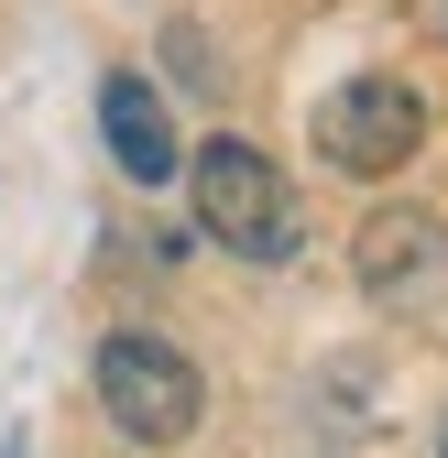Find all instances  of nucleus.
Listing matches in <instances>:
<instances>
[{
    "label": "nucleus",
    "instance_id": "f257e3e1",
    "mask_svg": "<svg viewBox=\"0 0 448 458\" xmlns=\"http://www.w3.org/2000/svg\"><path fill=\"white\" fill-rule=\"evenodd\" d=\"M186 208H197V229L230 262H296L306 251V208L285 186V164L252 153V142H230V131L186 153Z\"/></svg>",
    "mask_w": 448,
    "mask_h": 458
},
{
    "label": "nucleus",
    "instance_id": "f03ea898",
    "mask_svg": "<svg viewBox=\"0 0 448 458\" xmlns=\"http://www.w3.org/2000/svg\"><path fill=\"white\" fill-rule=\"evenodd\" d=\"M99 415L121 426L132 447H176L197 426V360L176 350V338H153V327H109L99 338Z\"/></svg>",
    "mask_w": 448,
    "mask_h": 458
},
{
    "label": "nucleus",
    "instance_id": "7ed1b4c3",
    "mask_svg": "<svg viewBox=\"0 0 448 458\" xmlns=\"http://www.w3.org/2000/svg\"><path fill=\"white\" fill-rule=\"evenodd\" d=\"M416 142H426V88L416 77H350L340 98H317V153L340 175H405Z\"/></svg>",
    "mask_w": 448,
    "mask_h": 458
},
{
    "label": "nucleus",
    "instance_id": "20e7f679",
    "mask_svg": "<svg viewBox=\"0 0 448 458\" xmlns=\"http://www.w3.org/2000/svg\"><path fill=\"white\" fill-rule=\"evenodd\" d=\"M350 273H361V295H383V306L426 295V284L448 273V218H437V208H416V197L372 208V218L350 229Z\"/></svg>",
    "mask_w": 448,
    "mask_h": 458
},
{
    "label": "nucleus",
    "instance_id": "39448f33",
    "mask_svg": "<svg viewBox=\"0 0 448 458\" xmlns=\"http://www.w3.org/2000/svg\"><path fill=\"white\" fill-rule=\"evenodd\" d=\"M99 131H109V164H121L132 186H164L176 175V121H164V98H153V77H132V66H109L99 77Z\"/></svg>",
    "mask_w": 448,
    "mask_h": 458
},
{
    "label": "nucleus",
    "instance_id": "423d86ee",
    "mask_svg": "<svg viewBox=\"0 0 448 458\" xmlns=\"http://www.w3.org/2000/svg\"><path fill=\"white\" fill-rule=\"evenodd\" d=\"M437 458H448V437H437Z\"/></svg>",
    "mask_w": 448,
    "mask_h": 458
}]
</instances>
